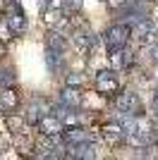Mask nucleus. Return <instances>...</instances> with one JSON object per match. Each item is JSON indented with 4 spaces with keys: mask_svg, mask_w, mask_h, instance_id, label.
<instances>
[{
    "mask_svg": "<svg viewBox=\"0 0 158 160\" xmlns=\"http://www.w3.org/2000/svg\"><path fill=\"white\" fill-rule=\"evenodd\" d=\"M115 108L118 110H122V112L132 115V117H141V98H139V93H134V91H122V93L115 96Z\"/></svg>",
    "mask_w": 158,
    "mask_h": 160,
    "instance_id": "20e7f679",
    "label": "nucleus"
},
{
    "mask_svg": "<svg viewBox=\"0 0 158 160\" xmlns=\"http://www.w3.org/2000/svg\"><path fill=\"white\" fill-rule=\"evenodd\" d=\"M5 19H7V24H10L12 36H24V33H26L29 22H26V12H24V7L19 5V0H7Z\"/></svg>",
    "mask_w": 158,
    "mask_h": 160,
    "instance_id": "7ed1b4c3",
    "label": "nucleus"
},
{
    "mask_svg": "<svg viewBox=\"0 0 158 160\" xmlns=\"http://www.w3.org/2000/svg\"><path fill=\"white\" fill-rule=\"evenodd\" d=\"M125 136H127V132L113 120L108 122L105 127H101V139H103L108 146H120V143H125Z\"/></svg>",
    "mask_w": 158,
    "mask_h": 160,
    "instance_id": "6e6552de",
    "label": "nucleus"
},
{
    "mask_svg": "<svg viewBox=\"0 0 158 160\" xmlns=\"http://www.w3.org/2000/svg\"><path fill=\"white\" fill-rule=\"evenodd\" d=\"M110 55V65L113 69H118V72H129V69H134V65H137V55H134V50H129V48H118V50H113Z\"/></svg>",
    "mask_w": 158,
    "mask_h": 160,
    "instance_id": "39448f33",
    "label": "nucleus"
},
{
    "mask_svg": "<svg viewBox=\"0 0 158 160\" xmlns=\"http://www.w3.org/2000/svg\"><path fill=\"white\" fill-rule=\"evenodd\" d=\"M10 38H12V31H10V24H7L5 14H0V41L5 43V41H10Z\"/></svg>",
    "mask_w": 158,
    "mask_h": 160,
    "instance_id": "ddd939ff",
    "label": "nucleus"
},
{
    "mask_svg": "<svg viewBox=\"0 0 158 160\" xmlns=\"http://www.w3.org/2000/svg\"><path fill=\"white\" fill-rule=\"evenodd\" d=\"M101 41H103L108 53L118 50V48H125V46H129V41H132V27H127L125 22H115V24H110L101 33Z\"/></svg>",
    "mask_w": 158,
    "mask_h": 160,
    "instance_id": "f257e3e1",
    "label": "nucleus"
},
{
    "mask_svg": "<svg viewBox=\"0 0 158 160\" xmlns=\"http://www.w3.org/2000/svg\"><path fill=\"white\" fill-rule=\"evenodd\" d=\"M72 43H74V48H77L79 53H91V48H93V43H96V36H93L89 29H77V31L72 33Z\"/></svg>",
    "mask_w": 158,
    "mask_h": 160,
    "instance_id": "9b49d317",
    "label": "nucleus"
},
{
    "mask_svg": "<svg viewBox=\"0 0 158 160\" xmlns=\"http://www.w3.org/2000/svg\"><path fill=\"white\" fill-rule=\"evenodd\" d=\"M93 86L103 98H115L120 93V74L118 69H98L93 74Z\"/></svg>",
    "mask_w": 158,
    "mask_h": 160,
    "instance_id": "f03ea898",
    "label": "nucleus"
},
{
    "mask_svg": "<svg viewBox=\"0 0 158 160\" xmlns=\"http://www.w3.org/2000/svg\"><path fill=\"white\" fill-rule=\"evenodd\" d=\"M65 84H67V86H82V84H84V74L70 72V74L65 77Z\"/></svg>",
    "mask_w": 158,
    "mask_h": 160,
    "instance_id": "4468645a",
    "label": "nucleus"
},
{
    "mask_svg": "<svg viewBox=\"0 0 158 160\" xmlns=\"http://www.w3.org/2000/svg\"><path fill=\"white\" fill-rule=\"evenodd\" d=\"M149 60H151L153 65L158 67V38H156V41H151V43H149Z\"/></svg>",
    "mask_w": 158,
    "mask_h": 160,
    "instance_id": "2eb2a0df",
    "label": "nucleus"
},
{
    "mask_svg": "<svg viewBox=\"0 0 158 160\" xmlns=\"http://www.w3.org/2000/svg\"><path fill=\"white\" fill-rule=\"evenodd\" d=\"M151 112H153V117L158 120V88H156V93H153V98H151Z\"/></svg>",
    "mask_w": 158,
    "mask_h": 160,
    "instance_id": "dca6fc26",
    "label": "nucleus"
},
{
    "mask_svg": "<svg viewBox=\"0 0 158 160\" xmlns=\"http://www.w3.org/2000/svg\"><path fill=\"white\" fill-rule=\"evenodd\" d=\"M17 84V77H14L12 67H0V88H10Z\"/></svg>",
    "mask_w": 158,
    "mask_h": 160,
    "instance_id": "f8f14e48",
    "label": "nucleus"
},
{
    "mask_svg": "<svg viewBox=\"0 0 158 160\" xmlns=\"http://www.w3.org/2000/svg\"><path fill=\"white\" fill-rule=\"evenodd\" d=\"M82 100H84L82 86H67L65 84V86L58 91V100H55V103H60V105H65V108H79Z\"/></svg>",
    "mask_w": 158,
    "mask_h": 160,
    "instance_id": "423d86ee",
    "label": "nucleus"
},
{
    "mask_svg": "<svg viewBox=\"0 0 158 160\" xmlns=\"http://www.w3.org/2000/svg\"><path fill=\"white\" fill-rule=\"evenodd\" d=\"M19 93L14 91V86L10 88H0V108H3V112L5 115H12L19 110Z\"/></svg>",
    "mask_w": 158,
    "mask_h": 160,
    "instance_id": "1a4fd4ad",
    "label": "nucleus"
},
{
    "mask_svg": "<svg viewBox=\"0 0 158 160\" xmlns=\"http://www.w3.org/2000/svg\"><path fill=\"white\" fill-rule=\"evenodd\" d=\"M46 67L50 74H60L65 69V50H58V48H46Z\"/></svg>",
    "mask_w": 158,
    "mask_h": 160,
    "instance_id": "9d476101",
    "label": "nucleus"
},
{
    "mask_svg": "<svg viewBox=\"0 0 158 160\" xmlns=\"http://www.w3.org/2000/svg\"><path fill=\"white\" fill-rule=\"evenodd\" d=\"M39 132H41V136H60L62 134V120H60L58 115H53V112H46L43 117L39 120Z\"/></svg>",
    "mask_w": 158,
    "mask_h": 160,
    "instance_id": "0eeeda50",
    "label": "nucleus"
}]
</instances>
